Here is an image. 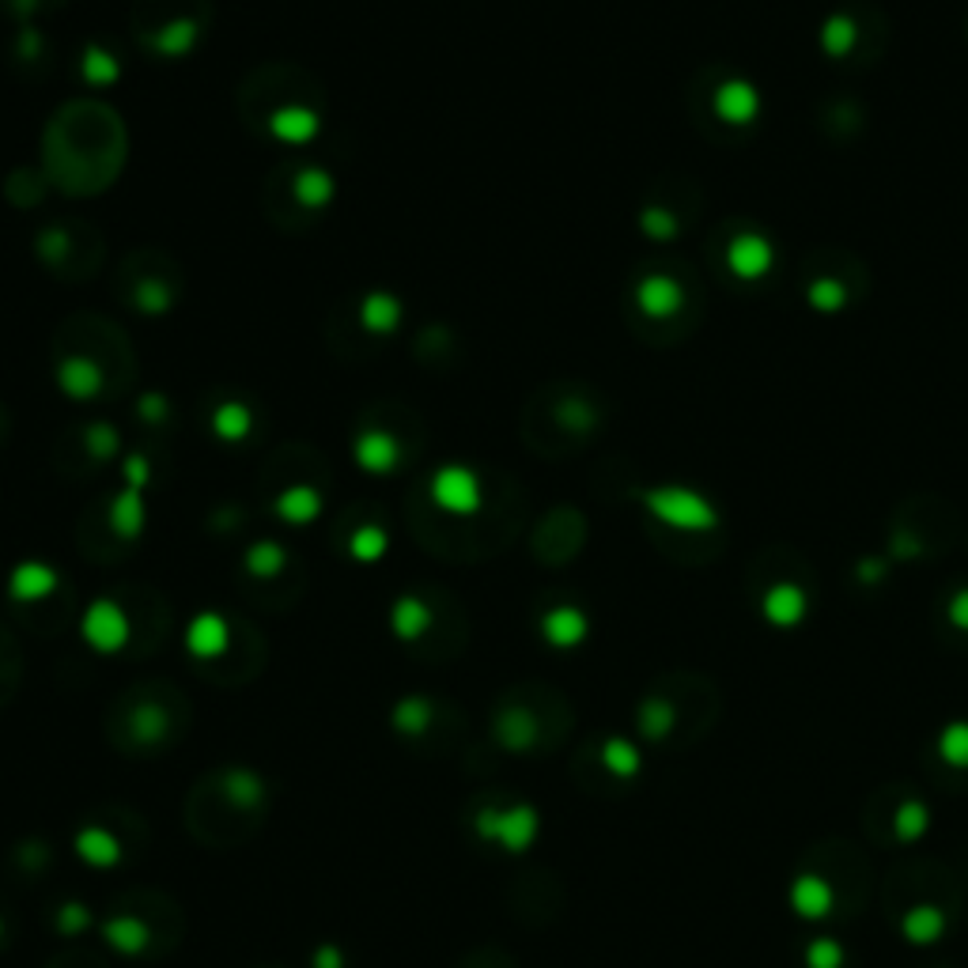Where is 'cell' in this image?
<instances>
[{
  "instance_id": "30bf717a",
  "label": "cell",
  "mask_w": 968,
  "mask_h": 968,
  "mask_svg": "<svg viewBox=\"0 0 968 968\" xmlns=\"http://www.w3.org/2000/svg\"><path fill=\"white\" fill-rule=\"evenodd\" d=\"M587 632V621H583L575 609H556V613L545 617V640L553 648H575Z\"/></svg>"
},
{
  "instance_id": "7c38bea8",
  "label": "cell",
  "mask_w": 968,
  "mask_h": 968,
  "mask_svg": "<svg viewBox=\"0 0 968 968\" xmlns=\"http://www.w3.org/2000/svg\"><path fill=\"white\" fill-rule=\"evenodd\" d=\"M133 738L144 741V746H155L160 738H167V711L155 708V704H144V708L133 711Z\"/></svg>"
},
{
  "instance_id": "d6986e66",
  "label": "cell",
  "mask_w": 968,
  "mask_h": 968,
  "mask_svg": "<svg viewBox=\"0 0 968 968\" xmlns=\"http://www.w3.org/2000/svg\"><path fill=\"white\" fill-rule=\"evenodd\" d=\"M923 828H927V809L923 806H904L901 814H896V833L909 836V840H915Z\"/></svg>"
},
{
  "instance_id": "44dd1931",
  "label": "cell",
  "mask_w": 968,
  "mask_h": 968,
  "mask_svg": "<svg viewBox=\"0 0 968 968\" xmlns=\"http://www.w3.org/2000/svg\"><path fill=\"white\" fill-rule=\"evenodd\" d=\"M772 617H775V621H795V617H798V595L780 590V595L772 598Z\"/></svg>"
},
{
  "instance_id": "ba28073f",
  "label": "cell",
  "mask_w": 968,
  "mask_h": 968,
  "mask_svg": "<svg viewBox=\"0 0 968 968\" xmlns=\"http://www.w3.org/2000/svg\"><path fill=\"white\" fill-rule=\"evenodd\" d=\"M791 904L798 909V915L817 920V915H828V909H833V889H828L825 878L802 874L795 889H791Z\"/></svg>"
},
{
  "instance_id": "277c9868",
  "label": "cell",
  "mask_w": 968,
  "mask_h": 968,
  "mask_svg": "<svg viewBox=\"0 0 968 968\" xmlns=\"http://www.w3.org/2000/svg\"><path fill=\"white\" fill-rule=\"evenodd\" d=\"M102 938H107V946L118 949V954L137 957L152 946V927H148L144 920H137V915H115V920L102 923Z\"/></svg>"
},
{
  "instance_id": "52a82bcc",
  "label": "cell",
  "mask_w": 968,
  "mask_h": 968,
  "mask_svg": "<svg viewBox=\"0 0 968 968\" xmlns=\"http://www.w3.org/2000/svg\"><path fill=\"white\" fill-rule=\"evenodd\" d=\"M186 648L194 651L197 659L224 655V648H228V624H224L220 617H213V613L197 617V621L189 624V632H186Z\"/></svg>"
},
{
  "instance_id": "3957f363",
  "label": "cell",
  "mask_w": 968,
  "mask_h": 968,
  "mask_svg": "<svg viewBox=\"0 0 968 968\" xmlns=\"http://www.w3.org/2000/svg\"><path fill=\"white\" fill-rule=\"evenodd\" d=\"M73 851L80 855V859L87 862V867L95 870H110L121 862V855H126V848H121V840L110 828L102 825H87L80 828V833L73 836Z\"/></svg>"
},
{
  "instance_id": "6da1fadb",
  "label": "cell",
  "mask_w": 968,
  "mask_h": 968,
  "mask_svg": "<svg viewBox=\"0 0 968 968\" xmlns=\"http://www.w3.org/2000/svg\"><path fill=\"white\" fill-rule=\"evenodd\" d=\"M537 809L534 806H485L474 817V833L488 844H500L503 851L522 855L537 840Z\"/></svg>"
},
{
  "instance_id": "8fae6325",
  "label": "cell",
  "mask_w": 968,
  "mask_h": 968,
  "mask_svg": "<svg viewBox=\"0 0 968 968\" xmlns=\"http://www.w3.org/2000/svg\"><path fill=\"white\" fill-rule=\"evenodd\" d=\"M427 624H432V613H427L424 601H416V598L398 601V609H394V632L401 635V640H416V635H421Z\"/></svg>"
},
{
  "instance_id": "5bb4252c",
  "label": "cell",
  "mask_w": 968,
  "mask_h": 968,
  "mask_svg": "<svg viewBox=\"0 0 968 968\" xmlns=\"http://www.w3.org/2000/svg\"><path fill=\"white\" fill-rule=\"evenodd\" d=\"M50 590H54V575H50L46 568H23V572H15V579H12V595L23 601L42 598V595H50Z\"/></svg>"
},
{
  "instance_id": "9c48e42d",
  "label": "cell",
  "mask_w": 968,
  "mask_h": 968,
  "mask_svg": "<svg viewBox=\"0 0 968 968\" xmlns=\"http://www.w3.org/2000/svg\"><path fill=\"white\" fill-rule=\"evenodd\" d=\"M224 798L235 802L239 809H254L265 802V780L250 769H231L224 772Z\"/></svg>"
},
{
  "instance_id": "7402d4cb",
  "label": "cell",
  "mask_w": 968,
  "mask_h": 968,
  "mask_svg": "<svg viewBox=\"0 0 968 968\" xmlns=\"http://www.w3.org/2000/svg\"><path fill=\"white\" fill-rule=\"evenodd\" d=\"M0 942H4V920H0Z\"/></svg>"
},
{
  "instance_id": "ffe728a7",
  "label": "cell",
  "mask_w": 968,
  "mask_h": 968,
  "mask_svg": "<svg viewBox=\"0 0 968 968\" xmlns=\"http://www.w3.org/2000/svg\"><path fill=\"white\" fill-rule=\"evenodd\" d=\"M311 965L314 968H345V949L337 946V942H322V946L311 954Z\"/></svg>"
},
{
  "instance_id": "4fadbf2b",
  "label": "cell",
  "mask_w": 968,
  "mask_h": 968,
  "mask_svg": "<svg viewBox=\"0 0 968 968\" xmlns=\"http://www.w3.org/2000/svg\"><path fill=\"white\" fill-rule=\"evenodd\" d=\"M601 764L613 775H635L640 772V753H635V746H628L624 738H609L606 749H601Z\"/></svg>"
},
{
  "instance_id": "2e32d148",
  "label": "cell",
  "mask_w": 968,
  "mask_h": 968,
  "mask_svg": "<svg viewBox=\"0 0 968 968\" xmlns=\"http://www.w3.org/2000/svg\"><path fill=\"white\" fill-rule=\"evenodd\" d=\"M938 753L946 757L949 764H957V769H968V722H954V727L942 730Z\"/></svg>"
},
{
  "instance_id": "7a4b0ae2",
  "label": "cell",
  "mask_w": 968,
  "mask_h": 968,
  "mask_svg": "<svg viewBox=\"0 0 968 968\" xmlns=\"http://www.w3.org/2000/svg\"><path fill=\"white\" fill-rule=\"evenodd\" d=\"M84 640L91 643L102 655H115L129 643V621L126 613L115 606V601H99V606L87 609L84 617Z\"/></svg>"
},
{
  "instance_id": "5b68a950",
  "label": "cell",
  "mask_w": 968,
  "mask_h": 968,
  "mask_svg": "<svg viewBox=\"0 0 968 968\" xmlns=\"http://www.w3.org/2000/svg\"><path fill=\"white\" fill-rule=\"evenodd\" d=\"M496 741H500L503 749H511V753H526L537 741V719L522 708L500 711V719H496Z\"/></svg>"
},
{
  "instance_id": "9a60e30c",
  "label": "cell",
  "mask_w": 968,
  "mask_h": 968,
  "mask_svg": "<svg viewBox=\"0 0 968 968\" xmlns=\"http://www.w3.org/2000/svg\"><path fill=\"white\" fill-rule=\"evenodd\" d=\"M904 935H909L912 942H920V946L923 942H935L942 935V915L923 904V909L909 912V920H904Z\"/></svg>"
},
{
  "instance_id": "e0dca14e",
  "label": "cell",
  "mask_w": 968,
  "mask_h": 968,
  "mask_svg": "<svg viewBox=\"0 0 968 968\" xmlns=\"http://www.w3.org/2000/svg\"><path fill=\"white\" fill-rule=\"evenodd\" d=\"M91 927V909L80 901H68L57 909V931L61 935H84V931Z\"/></svg>"
},
{
  "instance_id": "ac0fdd59",
  "label": "cell",
  "mask_w": 968,
  "mask_h": 968,
  "mask_svg": "<svg viewBox=\"0 0 968 968\" xmlns=\"http://www.w3.org/2000/svg\"><path fill=\"white\" fill-rule=\"evenodd\" d=\"M806 961H809V968H840L844 965V949L836 946V942H828V938H817L814 946H809Z\"/></svg>"
},
{
  "instance_id": "8992f818",
  "label": "cell",
  "mask_w": 968,
  "mask_h": 968,
  "mask_svg": "<svg viewBox=\"0 0 968 968\" xmlns=\"http://www.w3.org/2000/svg\"><path fill=\"white\" fill-rule=\"evenodd\" d=\"M432 719H435V704L427 700V696H405V700H398L394 711H390V727H394L401 738L427 735Z\"/></svg>"
}]
</instances>
